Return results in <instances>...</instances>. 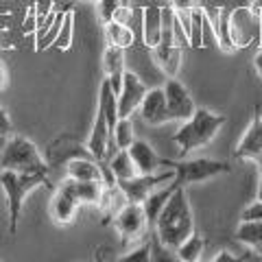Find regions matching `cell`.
<instances>
[{
  "mask_svg": "<svg viewBox=\"0 0 262 262\" xmlns=\"http://www.w3.org/2000/svg\"><path fill=\"white\" fill-rule=\"evenodd\" d=\"M194 234V214L186 194V186H177L170 194L166 206L162 208L158 221H155V236L158 243L168 247L175 253V249L182 245L188 236Z\"/></svg>",
  "mask_w": 262,
  "mask_h": 262,
  "instance_id": "6da1fadb",
  "label": "cell"
},
{
  "mask_svg": "<svg viewBox=\"0 0 262 262\" xmlns=\"http://www.w3.org/2000/svg\"><path fill=\"white\" fill-rule=\"evenodd\" d=\"M223 125H225L223 114H216L208 107H196L192 116L184 120L182 127L173 134V142L177 144L179 153L188 155L194 149H201V146L210 144Z\"/></svg>",
  "mask_w": 262,
  "mask_h": 262,
  "instance_id": "7a4b0ae2",
  "label": "cell"
},
{
  "mask_svg": "<svg viewBox=\"0 0 262 262\" xmlns=\"http://www.w3.org/2000/svg\"><path fill=\"white\" fill-rule=\"evenodd\" d=\"M48 186V173H20V170H3L0 186H3L7 210H9V234L18 232V221L22 212V203L37 186Z\"/></svg>",
  "mask_w": 262,
  "mask_h": 262,
  "instance_id": "3957f363",
  "label": "cell"
},
{
  "mask_svg": "<svg viewBox=\"0 0 262 262\" xmlns=\"http://www.w3.org/2000/svg\"><path fill=\"white\" fill-rule=\"evenodd\" d=\"M0 168L20 170V173H48V164L42 153L24 136H9L0 153Z\"/></svg>",
  "mask_w": 262,
  "mask_h": 262,
  "instance_id": "277c9868",
  "label": "cell"
},
{
  "mask_svg": "<svg viewBox=\"0 0 262 262\" xmlns=\"http://www.w3.org/2000/svg\"><path fill=\"white\" fill-rule=\"evenodd\" d=\"M164 168H173L175 170V182L179 186H188V184H199V182H208L219 175H225L232 170L227 162H219V160H208V158H199V160H164Z\"/></svg>",
  "mask_w": 262,
  "mask_h": 262,
  "instance_id": "5b68a950",
  "label": "cell"
},
{
  "mask_svg": "<svg viewBox=\"0 0 262 262\" xmlns=\"http://www.w3.org/2000/svg\"><path fill=\"white\" fill-rule=\"evenodd\" d=\"M173 7H162V37L153 48V59L166 77H177L182 68V51L173 37Z\"/></svg>",
  "mask_w": 262,
  "mask_h": 262,
  "instance_id": "8992f818",
  "label": "cell"
},
{
  "mask_svg": "<svg viewBox=\"0 0 262 262\" xmlns=\"http://www.w3.org/2000/svg\"><path fill=\"white\" fill-rule=\"evenodd\" d=\"M227 27H229V37L236 48L249 46L253 39H260V22L258 13L251 7H238V9L229 11L227 15Z\"/></svg>",
  "mask_w": 262,
  "mask_h": 262,
  "instance_id": "52a82bcc",
  "label": "cell"
},
{
  "mask_svg": "<svg viewBox=\"0 0 262 262\" xmlns=\"http://www.w3.org/2000/svg\"><path fill=\"white\" fill-rule=\"evenodd\" d=\"M173 177H175L173 168H164L162 173H160V170H158V173H149V175L138 173L136 177H131V179H118V186H120V190L125 192L127 201L142 203L146 196L155 190V188H160L162 184L170 182Z\"/></svg>",
  "mask_w": 262,
  "mask_h": 262,
  "instance_id": "ba28073f",
  "label": "cell"
},
{
  "mask_svg": "<svg viewBox=\"0 0 262 262\" xmlns=\"http://www.w3.org/2000/svg\"><path fill=\"white\" fill-rule=\"evenodd\" d=\"M164 94H166V110H168V122L177 120L184 122L196 112L194 98L188 92V88L177 81V77H168L166 85H164Z\"/></svg>",
  "mask_w": 262,
  "mask_h": 262,
  "instance_id": "9c48e42d",
  "label": "cell"
},
{
  "mask_svg": "<svg viewBox=\"0 0 262 262\" xmlns=\"http://www.w3.org/2000/svg\"><path fill=\"white\" fill-rule=\"evenodd\" d=\"M114 227L118 229L120 238L129 243V241H136L140 238V236L144 234L146 225H149V221H146V214L142 210V203H125L122 206V210L118 212L116 216H114Z\"/></svg>",
  "mask_w": 262,
  "mask_h": 262,
  "instance_id": "30bf717a",
  "label": "cell"
},
{
  "mask_svg": "<svg viewBox=\"0 0 262 262\" xmlns=\"http://www.w3.org/2000/svg\"><path fill=\"white\" fill-rule=\"evenodd\" d=\"M146 94V85L142 83V79L131 70H125L122 75V88L120 92L116 94L118 98V116L120 118H127L131 114H136L138 107H140L142 98Z\"/></svg>",
  "mask_w": 262,
  "mask_h": 262,
  "instance_id": "8fae6325",
  "label": "cell"
},
{
  "mask_svg": "<svg viewBox=\"0 0 262 262\" xmlns=\"http://www.w3.org/2000/svg\"><path fill=\"white\" fill-rule=\"evenodd\" d=\"M236 160H247V162H260L262 160V114H256L251 125L243 134L241 142L234 149Z\"/></svg>",
  "mask_w": 262,
  "mask_h": 262,
  "instance_id": "7c38bea8",
  "label": "cell"
},
{
  "mask_svg": "<svg viewBox=\"0 0 262 262\" xmlns=\"http://www.w3.org/2000/svg\"><path fill=\"white\" fill-rule=\"evenodd\" d=\"M142 120L146 125H164V122H168V110H166V94H164V88H153V90H146V94L142 98L140 107Z\"/></svg>",
  "mask_w": 262,
  "mask_h": 262,
  "instance_id": "4fadbf2b",
  "label": "cell"
},
{
  "mask_svg": "<svg viewBox=\"0 0 262 262\" xmlns=\"http://www.w3.org/2000/svg\"><path fill=\"white\" fill-rule=\"evenodd\" d=\"M112 138L114 136H112V127L107 122V116H105V112L98 107L94 125H92V134H90L88 144H85L90 155H92L96 162H105V158H107V146H110Z\"/></svg>",
  "mask_w": 262,
  "mask_h": 262,
  "instance_id": "5bb4252c",
  "label": "cell"
},
{
  "mask_svg": "<svg viewBox=\"0 0 262 262\" xmlns=\"http://www.w3.org/2000/svg\"><path fill=\"white\" fill-rule=\"evenodd\" d=\"M127 151L136 164L138 173L149 175V173H158L160 168H164V158H160L158 151H155L146 140H134L129 144Z\"/></svg>",
  "mask_w": 262,
  "mask_h": 262,
  "instance_id": "9a60e30c",
  "label": "cell"
},
{
  "mask_svg": "<svg viewBox=\"0 0 262 262\" xmlns=\"http://www.w3.org/2000/svg\"><path fill=\"white\" fill-rule=\"evenodd\" d=\"M103 70L114 90V94H118L122 88V75H125V48L107 44V48L103 53Z\"/></svg>",
  "mask_w": 262,
  "mask_h": 262,
  "instance_id": "2e32d148",
  "label": "cell"
},
{
  "mask_svg": "<svg viewBox=\"0 0 262 262\" xmlns=\"http://www.w3.org/2000/svg\"><path fill=\"white\" fill-rule=\"evenodd\" d=\"M103 182H88V179H63L61 182V190L68 192L79 206L81 203H96L98 196L103 192Z\"/></svg>",
  "mask_w": 262,
  "mask_h": 262,
  "instance_id": "e0dca14e",
  "label": "cell"
},
{
  "mask_svg": "<svg viewBox=\"0 0 262 262\" xmlns=\"http://www.w3.org/2000/svg\"><path fill=\"white\" fill-rule=\"evenodd\" d=\"M125 203H129V201H127L125 192L120 190L118 184H114V186H103V192H101V196H98V201H96V208H98V212L103 214V223H105V225L112 223L114 216H116L118 212L122 210V206H125Z\"/></svg>",
  "mask_w": 262,
  "mask_h": 262,
  "instance_id": "ac0fdd59",
  "label": "cell"
},
{
  "mask_svg": "<svg viewBox=\"0 0 262 262\" xmlns=\"http://www.w3.org/2000/svg\"><path fill=\"white\" fill-rule=\"evenodd\" d=\"M77 210H79V203L72 199L68 192H63L61 188H57L53 192V199H51V219L57 225H70L77 216Z\"/></svg>",
  "mask_w": 262,
  "mask_h": 262,
  "instance_id": "d6986e66",
  "label": "cell"
},
{
  "mask_svg": "<svg viewBox=\"0 0 262 262\" xmlns=\"http://www.w3.org/2000/svg\"><path fill=\"white\" fill-rule=\"evenodd\" d=\"M142 37H144L146 48L153 51L158 46L162 37V7L149 5L142 9Z\"/></svg>",
  "mask_w": 262,
  "mask_h": 262,
  "instance_id": "ffe728a7",
  "label": "cell"
},
{
  "mask_svg": "<svg viewBox=\"0 0 262 262\" xmlns=\"http://www.w3.org/2000/svg\"><path fill=\"white\" fill-rule=\"evenodd\" d=\"M66 173L70 179H88V182H103L101 162L94 158H72L66 162Z\"/></svg>",
  "mask_w": 262,
  "mask_h": 262,
  "instance_id": "44dd1931",
  "label": "cell"
},
{
  "mask_svg": "<svg viewBox=\"0 0 262 262\" xmlns=\"http://www.w3.org/2000/svg\"><path fill=\"white\" fill-rule=\"evenodd\" d=\"M177 186H179V184L175 182V179H170V184H168V186L160 188V190L155 188V190L142 201V210H144V214H146V221H149V227L155 225V221H158L162 208L166 206V201L170 199V194L175 192V188H177Z\"/></svg>",
  "mask_w": 262,
  "mask_h": 262,
  "instance_id": "7402d4cb",
  "label": "cell"
},
{
  "mask_svg": "<svg viewBox=\"0 0 262 262\" xmlns=\"http://www.w3.org/2000/svg\"><path fill=\"white\" fill-rule=\"evenodd\" d=\"M103 27H105V42H107L110 46H120V48H125V51L134 46L136 35L125 22L112 20L107 24H103Z\"/></svg>",
  "mask_w": 262,
  "mask_h": 262,
  "instance_id": "603a6c76",
  "label": "cell"
},
{
  "mask_svg": "<svg viewBox=\"0 0 262 262\" xmlns=\"http://www.w3.org/2000/svg\"><path fill=\"white\" fill-rule=\"evenodd\" d=\"M210 27V18L206 9H199L194 7L190 11V33H188V42H190L192 48H201L203 46V35Z\"/></svg>",
  "mask_w": 262,
  "mask_h": 262,
  "instance_id": "cb8c5ba5",
  "label": "cell"
},
{
  "mask_svg": "<svg viewBox=\"0 0 262 262\" xmlns=\"http://www.w3.org/2000/svg\"><path fill=\"white\" fill-rule=\"evenodd\" d=\"M203 251H206V241L194 232L175 249V253H177L175 258L182 262H199L203 258Z\"/></svg>",
  "mask_w": 262,
  "mask_h": 262,
  "instance_id": "d4e9b609",
  "label": "cell"
},
{
  "mask_svg": "<svg viewBox=\"0 0 262 262\" xmlns=\"http://www.w3.org/2000/svg\"><path fill=\"white\" fill-rule=\"evenodd\" d=\"M236 241L247 245V247L256 249L258 245H262V219L256 221H241V225L236 227Z\"/></svg>",
  "mask_w": 262,
  "mask_h": 262,
  "instance_id": "484cf974",
  "label": "cell"
},
{
  "mask_svg": "<svg viewBox=\"0 0 262 262\" xmlns=\"http://www.w3.org/2000/svg\"><path fill=\"white\" fill-rule=\"evenodd\" d=\"M107 164H110V168H112V173L116 179H131V177L138 175V168H136V164L131 160L127 149H118Z\"/></svg>",
  "mask_w": 262,
  "mask_h": 262,
  "instance_id": "4316f807",
  "label": "cell"
},
{
  "mask_svg": "<svg viewBox=\"0 0 262 262\" xmlns=\"http://www.w3.org/2000/svg\"><path fill=\"white\" fill-rule=\"evenodd\" d=\"M72 35H75V11L66 9L61 29H59V33H57L53 46L57 48V51H68V48L72 46Z\"/></svg>",
  "mask_w": 262,
  "mask_h": 262,
  "instance_id": "83f0119b",
  "label": "cell"
},
{
  "mask_svg": "<svg viewBox=\"0 0 262 262\" xmlns=\"http://www.w3.org/2000/svg\"><path fill=\"white\" fill-rule=\"evenodd\" d=\"M114 142H116L118 149H129V144L136 140V131H134V122H131V116L127 118H118L116 127L112 131Z\"/></svg>",
  "mask_w": 262,
  "mask_h": 262,
  "instance_id": "f1b7e54d",
  "label": "cell"
},
{
  "mask_svg": "<svg viewBox=\"0 0 262 262\" xmlns=\"http://www.w3.org/2000/svg\"><path fill=\"white\" fill-rule=\"evenodd\" d=\"M122 5H129V0H96V11H98V20L103 24L112 22L116 18V13Z\"/></svg>",
  "mask_w": 262,
  "mask_h": 262,
  "instance_id": "f546056e",
  "label": "cell"
},
{
  "mask_svg": "<svg viewBox=\"0 0 262 262\" xmlns=\"http://www.w3.org/2000/svg\"><path fill=\"white\" fill-rule=\"evenodd\" d=\"M151 253H153L151 243H144V245H140V247L127 251L125 256H120L118 260L120 262H149L151 260Z\"/></svg>",
  "mask_w": 262,
  "mask_h": 262,
  "instance_id": "4dcf8cb0",
  "label": "cell"
},
{
  "mask_svg": "<svg viewBox=\"0 0 262 262\" xmlns=\"http://www.w3.org/2000/svg\"><path fill=\"white\" fill-rule=\"evenodd\" d=\"M256 219H262V201L258 199L241 212V221H256Z\"/></svg>",
  "mask_w": 262,
  "mask_h": 262,
  "instance_id": "1f68e13d",
  "label": "cell"
},
{
  "mask_svg": "<svg viewBox=\"0 0 262 262\" xmlns=\"http://www.w3.org/2000/svg\"><path fill=\"white\" fill-rule=\"evenodd\" d=\"M35 29H37V7L33 5L29 9V13H27V18H24L22 31L24 33H33V35H35Z\"/></svg>",
  "mask_w": 262,
  "mask_h": 262,
  "instance_id": "d6a6232c",
  "label": "cell"
},
{
  "mask_svg": "<svg viewBox=\"0 0 262 262\" xmlns=\"http://www.w3.org/2000/svg\"><path fill=\"white\" fill-rule=\"evenodd\" d=\"M11 131H13V125H11L9 114H7L3 107H0V138H3V140H7V138L11 136Z\"/></svg>",
  "mask_w": 262,
  "mask_h": 262,
  "instance_id": "836d02e7",
  "label": "cell"
},
{
  "mask_svg": "<svg viewBox=\"0 0 262 262\" xmlns=\"http://www.w3.org/2000/svg\"><path fill=\"white\" fill-rule=\"evenodd\" d=\"M168 7H173L175 11H188L196 7V0H168Z\"/></svg>",
  "mask_w": 262,
  "mask_h": 262,
  "instance_id": "e575fe53",
  "label": "cell"
},
{
  "mask_svg": "<svg viewBox=\"0 0 262 262\" xmlns=\"http://www.w3.org/2000/svg\"><path fill=\"white\" fill-rule=\"evenodd\" d=\"M212 260H214V262H236V256H232L227 249H223V251H219Z\"/></svg>",
  "mask_w": 262,
  "mask_h": 262,
  "instance_id": "d590c367",
  "label": "cell"
},
{
  "mask_svg": "<svg viewBox=\"0 0 262 262\" xmlns=\"http://www.w3.org/2000/svg\"><path fill=\"white\" fill-rule=\"evenodd\" d=\"M253 70H256L258 77L262 79V46L258 48V53L253 55Z\"/></svg>",
  "mask_w": 262,
  "mask_h": 262,
  "instance_id": "8d00e7d4",
  "label": "cell"
},
{
  "mask_svg": "<svg viewBox=\"0 0 262 262\" xmlns=\"http://www.w3.org/2000/svg\"><path fill=\"white\" fill-rule=\"evenodd\" d=\"M7 83H9V72H7V68H5V63L0 61V92L7 88Z\"/></svg>",
  "mask_w": 262,
  "mask_h": 262,
  "instance_id": "74e56055",
  "label": "cell"
},
{
  "mask_svg": "<svg viewBox=\"0 0 262 262\" xmlns=\"http://www.w3.org/2000/svg\"><path fill=\"white\" fill-rule=\"evenodd\" d=\"M258 170H260V182H258V190H256V199L262 201V160L258 162Z\"/></svg>",
  "mask_w": 262,
  "mask_h": 262,
  "instance_id": "f35d334b",
  "label": "cell"
},
{
  "mask_svg": "<svg viewBox=\"0 0 262 262\" xmlns=\"http://www.w3.org/2000/svg\"><path fill=\"white\" fill-rule=\"evenodd\" d=\"M249 7H251V9L256 11V13L262 11V0H251V5H249Z\"/></svg>",
  "mask_w": 262,
  "mask_h": 262,
  "instance_id": "ab89813d",
  "label": "cell"
},
{
  "mask_svg": "<svg viewBox=\"0 0 262 262\" xmlns=\"http://www.w3.org/2000/svg\"><path fill=\"white\" fill-rule=\"evenodd\" d=\"M256 253H260V256H262V245H258V247H256Z\"/></svg>",
  "mask_w": 262,
  "mask_h": 262,
  "instance_id": "60d3db41",
  "label": "cell"
},
{
  "mask_svg": "<svg viewBox=\"0 0 262 262\" xmlns=\"http://www.w3.org/2000/svg\"><path fill=\"white\" fill-rule=\"evenodd\" d=\"M81 3H96V0H81Z\"/></svg>",
  "mask_w": 262,
  "mask_h": 262,
  "instance_id": "b9f144b4",
  "label": "cell"
},
{
  "mask_svg": "<svg viewBox=\"0 0 262 262\" xmlns=\"http://www.w3.org/2000/svg\"><path fill=\"white\" fill-rule=\"evenodd\" d=\"M258 114H262V112H258Z\"/></svg>",
  "mask_w": 262,
  "mask_h": 262,
  "instance_id": "7bdbcfd3",
  "label": "cell"
}]
</instances>
